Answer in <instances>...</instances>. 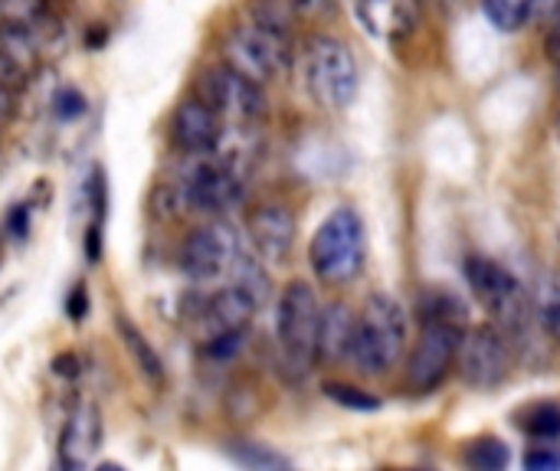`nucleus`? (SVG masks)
Here are the masks:
<instances>
[{"mask_svg": "<svg viewBox=\"0 0 560 471\" xmlns=\"http://www.w3.org/2000/svg\"><path fill=\"white\" fill-rule=\"evenodd\" d=\"M13 115H16V89L0 82V131L13 121Z\"/></svg>", "mask_w": 560, "mask_h": 471, "instance_id": "nucleus-30", "label": "nucleus"}, {"mask_svg": "<svg viewBox=\"0 0 560 471\" xmlns=\"http://www.w3.org/2000/svg\"><path fill=\"white\" fill-rule=\"evenodd\" d=\"M420 308H423V321H446V325H463L466 321L463 302L446 295V292H430Z\"/></svg>", "mask_w": 560, "mask_h": 471, "instance_id": "nucleus-23", "label": "nucleus"}, {"mask_svg": "<svg viewBox=\"0 0 560 471\" xmlns=\"http://www.w3.org/2000/svg\"><path fill=\"white\" fill-rule=\"evenodd\" d=\"M220 52L230 69H236L240 75H246L259 85H269V82L282 79L292 66L289 26L253 13L246 23L233 26L223 36Z\"/></svg>", "mask_w": 560, "mask_h": 471, "instance_id": "nucleus-2", "label": "nucleus"}, {"mask_svg": "<svg viewBox=\"0 0 560 471\" xmlns=\"http://www.w3.org/2000/svg\"><path fill=\"white\" fill-rule=\"evenodd\" d=\"M118 331H121V344H125V351L131 354V361L138 364V370H141L151 384H161V380H164V364H161V357L154 354V348L144 341V334H141L131 321H125V318H118Z\"/></svg>", "mask_w": 560, "mask_h": 471, "instance_id": "nucleus-19", "label": "nucleus"}, {"mask_svg": "<svg viewBox=\"0 0 560 471\" xmlns=\"http://www.w3.org/2000/svg\"><path fill=\"white\" fill-rule=\"evenodd\" d=\"M246 233H249V243L256 249V256L269 266H282L289 256H292V246H295V216L289 207L282 203H262L249 213L246 220Z\"/></svg>", "mask_w": 560, "mask_h": 471, "instance_id": "nucleus-13", "label": "nucleus"}, {"mask_svg": "<svg viewBox=\"0 0 560 471\" xmlns=\"http://www.w3.org/2000/svg\"><path fill=\"white\" fill-rule=\"evenodd\" d=\"M240 200H243L240 174L223 161H210V154H203V161L184 180V207L194 213L220 220L233 207H240Z\"/></svg>", "mask_w": 560, "mask_h": 471, "instance_id": "nucleus-11", "label": "nucleus"}, {"mask_svg": "<svg viewBox=\"0 0 560 471\" xmlns=\"http://www.w3.org/2000/svg\"><path fill=\"white\" fill-rule=\"evenodd\" d=\"M466 282L472 295L482 302V308L492 315V321L509 338H518L528 331V325L535 321V305L515 272H509L495 259L476 256L466 262Z\"/></svg>", "mask_w": 560, "mask_h": 471, "instance_id": "nucleus-5", "label": "nucleus"}, {"mask_svg": "<svg viewBox=\"0 0 560 471\" xmlns=\"http://www.w3.org/2000/svg\"><path fill=\"white\" fill-rule=\"evenodd\" d=\"M404 348H407L404 305L387 292L368 295V302L354 321V341H351L348 361L364 377H387L400 364Z\"/></svg>", "mask_w": 560, "mask_h": 471, "instance_id": "nucleus-1", "label": "nucleus"}, {"mask_svg": "<svg viewBox=\"0 0 560 471\" xmlns=\"http://www.w3.org/2000/svg\"><path fill=\"white\" fill-rule=\"evenodd\" d=\"M49 16V0H0V26H33Z\"/></svg>", "mask_w": 560, "mask_h": 471, "instance_id": "nucleus-22", "label": "nucleus"}, {"mask_svg": "<svg viewBox=\"0 0 560 471\" xmlns=\"http://www.w3.org/2000/svg\"><path fill=\"white\" fill-rule=\"evenodd\" d=\"M532 305H535V318L545 328V334L551 341H560V275H548L538 282Z\"/></svg>", "mask_w": 560, "mask_h": 471, "instance_id": "nucleus-20", "label": "nucleus"}, {"mask_svg": "<svg viewBox=\"0 0 560 471\" xmlns=\"http://www.w3.org/2000/svg\"><path fill=\"white\" fill-rule=\"evenodd\" d=\"M560 13V0H535V16L532 20H538V23H551L555 16Z\"/></svg>", "mask_w": 560, "mask_h": 471, "instance_id": "nucleus-31", "label": "nucleus"}, {"mask_svg": "<svg viewBox=\"0 0 560 471\" xmlns=\"http://www.w3.org/2000/svg\"><path fill=\"white\" fill-rule=\"evenodd\" d=\"M197 98H203L223 121L253 125L266 115V92L259 82L240 75L226 62L200 72L197 79Z\"/></svg>", "mask_w": 560, "mask_h": 471, "instance_id": "nucleus-8", "label": "nucleus"}, {"mask_svg": "<svg viewBox=\"0 0 560 471\" xmlns=\"http://www.w3.org/2000/svg\"><path fill=\"white\" fill-rule=\"evenodd\" d=\"M354 321L358 315L345 302H328L322 308L318 321V361H348L351 357V341H354Z\"/></svg>", "mask_w": 560, "mask_h": 471, "instance_id": "nucleus-18", "label": "nucleus"}, {"mask_svg": "<svg viewBox=\"0 0 560 471\" xmlns=\"http://www.w3.org/2000/svg\"><path fill=\"white\" fill-rule=\"evenodd\" d=\"M52 33L56 26L49 16L33 26H0V82L10 89H23L43 66Z\"/></svg>", "mask_w": 560, "mask_h": 471, "instance_id": "nucleus-12", "label": "nucleus"}, {"mask_svg": "<svg viewBox=\"0 0 560 471\" xmlns=\"http://www.w3.org/2000/svg\"><path fill=\"white\" fill-rule=\"evenodd\" d=\"M325 393L331 400H338L341 407H354V410H377L381 403L374 397H364V390H354V387H341V384H328Z\"/></svg>", "mask_w": 560, "mask_h": 471, "instance_id": "nucleus-27", "label": "nucleus"}, {"mask_svg": "<svg viewBox=\"0 0 560 471\" xmlns=\"http://www.w3.org/2000/svg\"><path fill=\"white\" fill-rule=\"evenodd\" d=\"M259 302L243 292L240 285H226L220 292H213L203 308H200V325H203V341L210 338H220V334H236V331H246L253 315H256Z\"/></svg>", "mask_w": 560, "mask_h": 471, "instance_id": "nucleus-15", "label": "nucleus"}, {"mask_svg": "<svg viewBox=\"0 0 560 471\" xmlns=\"http://www.w3.org/2000/svg\"><path fill=\"white\" fill-rule=\"evenodd\" d=\"M548 52H551V59L560 66V13L548 23Z\"/></svg>", "mask_w": 560, "mask_h": 471, "instance_id": "nucleus-32", "label": "nucleus"}, {"mask_svg": "<svg viewBox=\"0 0 560 471\" xmlns=\"http://www.w3.org/2000/svg\"><path fill=\"white\" fill-rule=\"evenodd\" d=\"M302 79L318 108L341 111L358 98L361 69L345 39L315 33L302 46Z\"/></svg>", "mask_w": 560, "mask_h": 471, "instance_id": "nucleus-3", "label": "nucleus"}, {"mask_svg": "<svg viewBox=\"0 0 560 471\" xmlns=\"http://www.w3.org/2000/svg\"><path fill=\"white\" fill-rule=\"evenodd\" d=\"M102 443V413L92 403H82L69 413L62 433H59V466L62 469H82L92 462L95 449Z\"/></svg>", "mask_w": 560, "mask_h": 471, "instance_id": "nucleus-16", "label": "nucleus"}, {"mask_svg": "<svg viewBox=\"0 0 560 471\" xmlns=\"http://www.w3.org/2000/svg\"><path fill=\"white\" fill-rule=\"evenodd\" d=\"M525 469L532 471H548V469H560V452H548V449H535L525 456Z\"/></svg>", "mask_w": 560, "mask_h": 471, "instance_id": "nucleus-29", "label": "nucleus"}, {"mask_svg": "<svg viewBox=\"0 0 560 471\" xmlns=\"http://www.w3.org/2000/svg\"><path fill=\"white\" fill-rule=\"evenodd\" d=\"M358 16L374 39L397 43L417 26V0H358Z\"/></svg>", "mask_w": 560, "mask_h": 471, "instance_id": "nucleus-17", "label": "nucleus"}, {"mask_svg": "<svg viewBox=\"0 0 560 471\" xmlns=\"http://www.w3.org/2000/svg\"><path fill=\"white\" fill-rule=\"evenodd\" d=\"M555 131H558V141H560V108H558V121H555Z\"/></svg>", "mask_w": 560, "mask_h": 471, "instance_id": "nucleus-33", "label": "nucleus"}, {"mask_svg": "<svg viewBox=\"0 0 560 471\" xmlns=\"http://www.w3.org/2000/svg\"><path fill=\"white\" fill-rule=\"evenodd\" d=\"M528 429L538 439H560V407H538L532 413Z\"/></svg>", "mask_w": 560, "mask_h": 471, "instance_id": "nucleus-26", "label": "nucleus"}, {"mask_svg": "<svg viewBox=\"0 0 560 471\" xmlns=\"http://www.w3.org/2000/svg\"><path fill=\"white\" fill-rule=\"evenodd\" d=\"M489 23L502 33H518L535 16V0H482Z\"/></svg>", "mask_w": 560, "mask_h": 471, "instance_id": "nucleus-21", "label": "nucleus"}, {"mask_svg": "<svg viewBox=\"0 0 560 471\" xmlns=\"http://www.w3.org/2000/svg\"><path fill=\"white\" fill-rule=\"evenodd\" d=\"M243 243L236 229L223 220L197 226L180 246V269L190 282H217L230 275L233 262L240 259Z\"/></svg>", "mask_w": 560, "mask_h": 471, "instance_id": "nucleus-10", "label": "nucleus"}, {"mask_svg": "<svg viewBox=\"0 0 560 471\" xmlns=\"http://www.w3.org/2000/svg\"><path fill=\"white\" fill-rule=\"evenodd\" d=\"M289 10L305 20H322L335 10V0H289Z\"/></svg>", "mask_w": 560, "mask_h": 471, "instance_id": "nucleus-28", "label": "nucleus"}, {"mask_svg": "<svg viewBox=\"0 0 560 471\" xmlns=\"http://www.w3.org/2000/svg\"><path fill=\"white\" fill-rule=\"evenodd\" d=\"M318 321H322V302L308 282H289L279 295V315H276V338L292 367H308L318 351Z\"/></svg>", "mask_w": 560, "mask_h": 471, "instance_id": "nucleus-6", "label": "nucleus"}, {"mask_svg": "<svg viewBox=\"0 0 560 471\" xmlns=\"http://www.w3.org/2000/svg\"><path fill=\"white\" fill-rule=\"evenodd\" d=\"M230 456L240 462V466H249V469H289V459L262 449V446H253V443H236L230 449Z\"/></svg>", "mask_w": 560, "mask_h": 471, "instance_id": "nucleus-25", "label": "nucleus"}, {"mask_svg": "<svg viewBox=\"0 0 560 471\" xmlns=\"http://www.w3.org/2000/svg\"><path fill=\"white\" fill-rule=\"evenodd\" d=\"M308 262L325 285H351L368 262L364 220L351 207H338L312 236Z\"/></svg>", "mask_w": 560, "mask_h": 471, "instance_id": "nucleus-4", "label": "nucleus"}, {"mask_svg": "<svg viewBox=\"0 0 560 471\" xmlns=\"http://www.w3.org/2000/svg\"><path fill=\"white\" fill-rule=\"evenodd\" d=\"M463 341V325H446V321H423V331L407 357L404 384L410 393H433L456 367Z\"/></svg>", "mask_w": 560, "mask_h": 471, "instance_id": "nucleus-7", "label": "nucleus"}, {"mask_svg": "<svg viewBox=\"0 0 560 471\" xmlns=\"http://www.w3.org/2000/svg\"><path fill=\"white\" fill-rule=\"evenodd\" d=\"M171 138L184 154H213L223 141V118L203 98H184L171 118Z\"/></svg>", "mask_w": 560, "mask_h": 471, "instance_id": "nucleus-14", "label": "nucleus"}, {"mask_svg": "<svg viewBox=\"0 0 560 471\" xmlns=\"http://www.w3.org/2000/svg\"><path fill=\"white\" fill-rule=\"evenodd\" d=\"M466 466L482 471H499L509 466V449L499 439H479L466 449Z\"/></svg>", "mask_w": 560, "mask_h": 471, "instance_id": "nucleus-24", "label": "nucleus"}, {"mask_svg": "<svg viewBox=\"0 0 560 471\" xmlns=\"http://www.w3.org/2000/svg\"><path fill=\"white\" fill-rule=\"evenodd\" d=\"M456 370H459L463 384H469L476 390L499 387L512 370L509 334L499 325H479V328L463 331L459 354H456Z\"/></svg>", "mask_w": 560, "mask_h": 471, "instance_id": "nucleus-9", "label": "nucleus"}]
</instances>
